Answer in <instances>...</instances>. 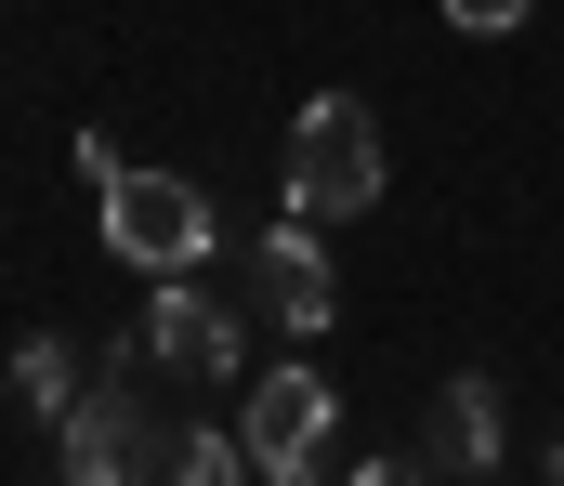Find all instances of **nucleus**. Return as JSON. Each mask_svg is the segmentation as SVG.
I'll return each mask as SVG.
<instances>
[{
    "instance_id": "obj_1",
    "label": "nucleus",
    "mask_w": 564,
    "mask_h": 486,
    "mask_svg": "<svg viewBox=\"0 0 564 486\" xmlns=\"http://www.w3.org/2000/svg\"><path fill=\"white\" fill-rule=\"evenodd\" d=\"M368 197H381V119L355 93H315L289 119V210L302 224H355Z\"/></svg>"
},
{
    "instance_id": "obj_2",
    "label": "nucleus",
    "mask_w": 564,
    "mask_h": 486,
    "mask_svg": "<svg viewBox=\"0 0 564 486\" xmlns=\"http://www.w3.org/2000/svg\"><path fill=\"white\" fill-rule=\"evenodd\" d=\"M106 197V250L144 263V277H197L210 250H224V224H210V197L184 184V171H119V184H93Z\"/></svg>"
},
{
    "instance_id": "obj_3",
    "label": "nucleus",
    "mask_w": 564,
    "mask_h": 486,
    "mask_svg": "<svg viewBox=\"0 0 564 486\" xmlns=\"http://www.w3.org/2000/svg\"><path fill=\"white\" fill-rule=\"evenodd\" d=\"M53 461H66V486H144L158 474V421H144V368L132 342H119V368L53 421Z\"/></svg>"
},
{
    "instance_id": "obj_4",
    "label": "nucleus",
    "mask_w": 564,
    "mask_h": 486,
    "mask_svg": "<svg viewBox=\"0 0 564 486\" xmlns=\"http://www.w3.org/2000/svg\"><path fill=\"white\" fill-rule=\"evenodd\" d=\"M237 342H250V328L224 316L210 290L158 277V303H144V328H132V368H144V381H171V395H210V381H237V368H250Z\"/></svg>"
},
{
    "instance_id": "obj_5",
    "label": "nucleus",
    "mask_w": 564,
    "mask_h": 486,
    "mask_svg": "<svg viewBox=\"0 0 564 486\" xmlns=\"http://www.w3.org/2000/svg\"><path fill=\"white\" fill-rule=\"evenodd\" d=\"M328 421H341L328 368H263L237 447H250V474H263V486H315V474H328Z\"/></svg>"
},
{
    "instance_id": "obj_6",
    "label": "nucleus",
    "mask_w": 564,
    "mask_h": 486,
    "mask_svg": "<svg viewBox=\"0 0 564 486\" xmlns=\"http://www.w3.org/2000/svg\"><path fill=\"white\" fill-rule=\"evenodd\" d=\"M250 303L289 328V342H315V328L341 316V277H328V250H315V224L289 210L276 237H250Z\"/></svg>"
},
{
    "instance_id": "obj_7",
    "label": "nucleus",
    "mask_w": 564,
    "mask_h": 486,
    "mask_svg": "<svg viewBox=\"0 0 564 486\" xmlns=\"http://www.w3.org/2000/svg\"><path fill=\"white\" fill-rule=\"evenodd\" d=\"M421 461H433L446 486L499 474V381H486V368H459V381L433 395V421H421Z\"/></svg>"
},
{
    "instance_id": "obj_8",
    "label": "nucleus",
    "mask_w": 564,
    "mask_h": 486,
    "mask_svg": "<svg viewBox=\"0 0 564 486\" xmlns=\"http://www.w3.org/2000/svg\"><path fill=\"white\" fill-rule=\"evenodd\" d=\"M79 395H93V381H79V342L26 328V342H13V408H26V421H66Z\"/></svg>"
},
{
    "instance_id": "obj_9",
    "label": "nucleus",
    "mask_w": 564,
    "mask_h": 486,
    "mask_svg": "<svg viewBox=\"0 0 564 486\" xmlns=\"http://www.w3.org/2000/svg\"><path fill=\"white\" fill-rule=\"evenodd\" d=\"M144 486H250V447L210 434V421H184V434H158V474Z\"/></svg>"
},
{
    "instance_id": "obj_10",
    "label": "nucleus",
    "mask_w": 564,
    "mask_h": 486,
    "mask_svg": "<svg viewBox=\"0 0 564 486\" xmlns=\"http://www.w3.org/2000/svg\"><path fill=\"white\" fill-rule=\"evenodd\" d=\"M433 13H446V26H459V40H512V26H525V13H539V0H433Z\"/></svg>"
},
{
    "instance_id": "obj_11",
    "label": "nucleus",
    "mask_w": 564,
    "mask_h": 486,
    "mask_svg": "<svg viewBox=\"0 0 564 486\" xmlns=\"http://www.w3.org/2000/svg\"><path fill=\"white\" fill-rule=\"evenodd\" d=\"M355 486H433V461L408 447V461H355Z\"/></svg>"
},
{
    "instance_id": "obj_12",
    "label": "nucleus",
    "mask_w": 564,
    "mask_h": 486,
    "mask_svg": "<svg viewBox=\"0 0 564 486\" xmlns=\"http://www.w3.org/2000/svg\"><path fill=\"white\" fill-rule=\"evenodd\" d=\"M552 486H564V434H552Z\"/></svg>"
},
{
    "instance_id": "obj_13",
    "label": "nucleus",
    "mask_w": 564,
    "mask_h": 486,
    "mask_svg": "<svg viewBox=\"0 0 564 486\" xmlns=\"http://www.w3.org/2000/svg\"><path fill=\"white\" fill-rule=\"evenodd\" d=\"M473 486H486V474H473Z\"/></svg>"
}]
</instances>
